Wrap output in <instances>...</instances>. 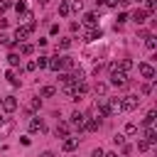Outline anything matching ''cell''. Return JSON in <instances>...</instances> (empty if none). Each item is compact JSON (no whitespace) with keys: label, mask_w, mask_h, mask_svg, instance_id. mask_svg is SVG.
<instances>
[{"label":"cell","mask_w":157,"mask_h":157,"mask_svg":"<svg viewBox=\"0 0 157 157\" xmlns=\"http://www.w3.org/2000/svg\"><path fill=\"white\" fill-rule=\"evenodd\" d=\"M145 10L152 15V12H155V0H145Z\"/></svg>","instance_id":"8d00e7d4"},{"label":"cell","mask_w":157,"mask_h":157,"mask_svg":"<svg viewBox=\"0 0 157 157\" xmlns=\"http://www.w3.org/2000/svg\"><path fill=\"white\" fill-rule=\"evenodd\" d=\"M105 110H108V115L120 113V98H105Z\"/></svg>","instance_id":"8992f818"},{"label":"cell","mask_w":157,"mask_h":157,"mask_svg":"<svg viewBox=\"0 0 157 157\" xmlns=\"http://www.w3.org/2000/svg\"><path fill=\"white\" fill-rule=\"evenodd\" d=\"M32 52H34V47H32L29 42H22V44H20V54H25V56H29Z\"/></svg>","instance_id":"44dd1931"},{"label":"cell","mask_w":157,"mask_h":157,"mask_svg":"<svg viewBox=\"0 0 157 157\" xmlns=\"http://www.w3.org/2000/svg\"><path fill=\"white\" fill-rule=\"evenodd\" d=\"M69 47H71V39H61L59 42V49H69Z\"/></svg>","instance_id":"f35d334b"},{"label":"cell","mask_w":157,"mask_h":157,"mask_svg":"<svg viewBox=\"0 0 157 157\" xmlns=\"http://www.w3.org/2000/svg\"><path fill=\"white\" fill-rule=\"evenodd\" d=\"M125 20H128V15H125V12H120V15H118V25H123Z\"/></svg>","instance_id":"7bdbcfd3"},{"label":"cell","mask_w":157,"mask_h":157,"mask_svg":"<svg viewBox=\"0 0 157 157\" xmlns=\"http://www.w3.org/2000/svg\"><path fill=\"white\" fill-rule=\"evenodd\" d=\"M47 66H49V69H52V71H59V69H61V56H59V54H56V56H52V59H49V64H47Z\"/></svg>","instance_id":"e0dca14e"},{"label":"cell","mask_w":157,"mask_h":157,"mask_svg":"<svg viewBox=\"0 0 157 157\" xmlns=\"http://www.w3.org/2000/svg\"><path fill=\"white\" fill-rule=\"evenodd\" d=\"M54 93H56V88H54V86H42V91H39V96H42V98H52Z\"/></svg>","instance_id":"ffe728a7"},{"label":"cell","mask_w":157,"mask_h":157,"mask_svg":"<svg viewBox=\"0 0 157 157\" xmlns=\"http://www.w3.org/2000/svg\"><path fill=\"white\" fill-rule=\"evenodd\" d=\"M137 71H140V76H142V78H155V66H152V64H147V61H142V64L137 66Z\"/></svg>","instance_id":"5b68a950"},{"label":"cell","mask_w":157,"mask_h":157,"mask_svg":"<svg viewBox=\"0 0 157 157\" xmlns=\"http://www.w3.org/2000/svg\"><path fill=\"white\" fill-rule=\"evenodd\" d=\"M147 10H142V7H137V10H132V22H137V25H142V22H147Z\"/></svg>","instance_id":"30bf717a"},{"label":"cell","mask_w":157,"mask_h":157,"mask_svg":"<svg viewBox=\"0 0 157 157\" xmlns=\"http://www.w3.org/2000/svg\"><path fill=\"white\" fill-rule=\"evenodd\" d=\"M93 91H96V96H105V93H108V83H103V81H98V83L93 86Z\"/></svg>","instance_id":"d6986e66"},{"label":"cell","mask_w":157,"mask_h":157,"mask_svg":"<svg viewBox=\"0 0 157 157\" xmlns=\"http://www.w3.org/2000/svg\"><path fill=\"white\" fill-rule=\"evenodd\" d=\"M34 27H37V22H27V25L17 27V29H15V39H17V42H25V39L34 32Z\"/></svg>","instance_id":"7a4b0ae2"},{"label":"cell","mask_w":157,"mask_h":157,"mask_svg":"<svg viewBox=\"0 0 157 157\" xmlns=\"http://www.w3.org/2000/svg\"><path fill=\"white\" fill-rule=\"evenodd\" d=\"M10 10V0H0V15H5Z\"/></svg>","instance_id":"e575fe53"},{"label":"cell","mask_w":157,"mask_h":157,"mask_svg":"<svg viewBox=\"0 0 157 157\" xmlns=\"http://www.w3.org/2000/svg\"><path fill=\"white\" fill-rule=\"evenodd\" d=\"M71 81H74V83H76V81H86V71H83V69H74Z\"/></svg>","instance_id":"ac0fdd59"},{"label":"cell","mask_w":157,"mask_h":157,"mask_svg":"<svg viewBox=\"0 0 157 157\" xmlns=\"http://www.w3.org/2000/svg\"><path fill=\"white\" fill-rule=\"evenodd\" d=\"M113 142L120 147V145H125V137H123V135H115V137H113Z\"/></svg>","instance_id":"ab89813d"},{"label":"cell","mask_w":157,"mask_h":157,"mask_svg":"<svg viewBox=\"0 0 157 157\" xmlns=\"http://www.w3.org/2000/svg\"><path fill=\"white\" fill-rule=\"evenodd\" d=\"M76 147H78V137H64V142H61L64 152H74Z\"/></svg>","instance_id":"9c48e42d"},{"label":"cell","mask_w":157,"mask_h":157,"mask_svg":"<svg viewBox=\"0 0 157 157\" xmlns=\"http://www.w3.org/2000/svg\"><path fill=\"white\" fill-rule=\"evenodd\" d=\"M137 150H140V152H147V150H150V142H147L145 137H142V140H137Z\"/></svg>","instance_id":"f1b7e54d"},{"label":"cell","mask_w":157,"mask_h":157,"mask_svg":"<svg viewBox=\"0 0 157 157\" xmlns=\"http://www.w3.org/2000/svg\"><path fill=\"white\" fill-rule=\"evenodd\" d=\"M7 61H10V66H12V69H15V66H20V54H17V52H10V54H7Z\"/></svg>","instance_id":"7402d4cb"},{"label":"cell","mask_w":157,"mask_h":157,"mask_svg":"<svg viewBox=\"0 0 157 157\" xmlns=\"http://www.w3.org/2000/svg\"><path fill=\"white\" fill-rule=\"evenodd\" d=\"M54 132H56V137H69V123H59Z\"/></svg>","instance_id":"2e32d148"},{"label":"cell","mask_w":157,"mask_h":157,"mask_svg":"<svg viewBox=\"0 0 157 157\" xmlns=\"http://www.w3.org/2000/svg\"><path fill=\"white\" fill-rule=\"evenodd\" d=\"M39 105H42V101H39V98H32V101H29V105H27V108H29V110H32V113H34V110H37V108H39Z\"/></svg>","instance_id":"d6a6232c"},{"label":"cell","mask_w":157,"mask_h":157,"mask_svg":"<svg viewBox=\"0 0 157 157\" xmlns=\"http://www.w3.org/2000/svg\"><path fill=\"white\" fill-rule=\"evenodd\" d=\"M83 25L93 29V27L98 25V17H96V12H86V15H83Z\"/></svg>","instance_id":"7c38bea8"},{"label":"cell","mask_w":157,"mask_h":157,"mask_svg":"<svg viewBox=\"0 0 157 157\" xmlns=\"http://www.w3.org/2000/svg\"><path fill=\"white\" fill-rule=\"evenodd\" d=\"M44 130H47V125H44V120L34 115V118L29 120V132H44Z\"/></svg>","instance_id":"ba28073f"},{"label":"cell","mask_w":157,"mask_h":157,"mask_svg":"<svg viewBox=\"0 0 157 157\" xmlns=\"http://www.w3.org/2000/svg\"><path fill=\"white\" fill-rule=\"evenodd\" d=\"M69 7H71L74 12H81V10H83V2H81V0H74V2L69 5Z\"/></svg>","instance_id":"f546056e"},{"label":"cell","mask_w":157,"mask_h":157,"mask_svg":"<svg viewBox=\"0 0 157 157\" xmlns=\"http://www.w3.org/2000/svg\"><path fill=\"white\" fill-rule=\"evenodd\" d=\"M83 123H86V113L74 110V113H71V125H74V128H78V130H83Z\"/></svg>","instance_id":"52a82bcc"},{"label":"cell","mask_w":157,"mask_h":157,"mask_svg":"<svg viewBox=\"0 0 157 157\" xmlns=\"http://www.w3.org/2000/svg\"><path fill=\"white\" fill-rule=\"evenodd\" d=\"M145 47H147L150 52H152V49L157 47V42H155V37H152V34H147V37H145Z\"/></svg>","instance_id":"484cf974"},{"label":"cell","mask_w":157,"mask_h":157,"mask_svg":"<svg viewBox=\"0 0 157 157\" xmlns=\"http://www.w3.org/2000/svg\"><path fill=\"white\" fill-rule=\"evenodd\" d=\"M42 157H54V152H49V150H47V152H42Z\"/></svg>","instance_id":"bcb514c9"},{"label":"cell","mask_w":157,"mask_h":157,"mask_svg":"<svg viewBox=\"0 0 157 157\" xmlns=\"http://www.w3.org/2000/svg\"><path fill=\"white\" fill-rule=\"evenodd\" d=\"M145 140L150 142V147H152V145H157V130H155L152 125L147 128V132H145Z\"/></svg>","instance_id":"5bb4252c"},{"label":"cell","mask_w":157,"mask_h":157,"mask_svg":"<svg viewBox=\"0 0 157 157\" xmlns=\"http://www.w3.org/2000/svg\"><path fill=\"white\" fill-rule=\"evenodd\" d=\"M59 15H61V17H69V15H71V7H69V2H66V0L59 5Z\"/></svg>","instance_id":"603a6c76"},{"label":"cell","mask_w":157,"mask_h":157,"mask_svg":"<svg viewBox=\"0 0 157 157\" xmlns=\"http://www.w3.org/2000/svg\"><path fill=\"white\" fill-rule=\"evenodd\" d=\"M15 10H17V12H25V2H22V0H20V2H15Z\"/></svg>","instance_id":"60d3db41"},{"label":"cell","mask_w":157,"mask_h":157,"mask_svg":"<svg viewBox=\"0 0 157 157\" xmlns=\"http://www.w3.org/2000/svg\"><path fill=\"white\" fill-rule=\"evenodd\" d=\"M0 110H2V113H15V110H17V98H15V96H5V98L0 101Z\"/></svg>","instance_id":"3957f363"},{"label":"cell","mask_w":157,"mask_h":157,"mask_svg":"<svg viewBox=\"0 0 157 157\" xmlns=\"http://www.w3.org/2000/svg\"><path fill=\"white\" fill-rule=\"evenodd\" d=\"M110 83H113V86H118V88L128 86V74H125V71H120V69H118V64H110Z\"/></svg>","instance_id":"6da1fadb"},{"label":"cell","mask_w":157,"mask_h":157,"mask_svg":"<svg viewBox=\"0 0 157 157\" xmlns=\"http://www.w3.org/2000/svg\"><path fill=\"white\" fill-rule=\"evenodd\" d=\"M103 157H118V152H103Z\"/></svg>","instance_id":"f6af8a7d"},{"label":"cell","mask_w":157,"mask_h":157,"mask_svg":"<svg viewBox=\"0 0 157 157\" xmlns=\"http://www.w3.org/2000/svg\"><path fill=\"white\" fill-rule=\"evenodd\" d=\"M118 69H120V71H125V74H128V71H130V69H132V59H123V61H120V64H118Z\"/></svg>","instance_id":"cb8c5ba5"},{"label":"cell","mask_w":157,"mask_h":157,"mask_svg":"<svg viewBox=\"0 0 157 157\" xmlns=\"http://www.w3.org/2000/svg\"><path fill=\"white\" fill-rule=\"evenodd\" d=\"M91 157H103V150H101V147H96V150L91 152Z\"/></svg>","instance_id":"b9f144b4"},{"label":"cell","mask_w":157,"mask_h":157,"mask_svg":"<svg viewBox=\"0 0 157 157\" xmlns=\"http://www.w3.org/2000/svg\"><path fill=\"white\" fill-rule=\"evenodd\" d=\"M5 78H7V81H10L12 86H15V88L20 86V78H17V71H15V69H7V74H5Z\"/></svg>","instance_id":"9a60e30c"},{"label":"cell","mask_w":157,"mask_h":157,"mask_svg":"<svg viewBox=\"0 0 157 157\" xmlns=\"http://www.w3.org/2000/svg\"><path fill=\"white\" fill-rule=\"evenodd\" d=\"M152 86H155V81H152V83H145V86L140 88V93H142V96H147V93L152 91Z\"/></svg>","instance_id":"d590c367"},{"label":"cell","mask_w":157,"mask_h":157,"mask_svg":"<svg viewBox=\"0 0 157 157\" xmlns=\"http://www.w3.org/2000/svg\"><path fill=\"white\" fill-rule=\"evenodd\" d=\"M20 22H25V25H27V22H34V15L25 10V12H22V20H20Z\"/></svg>","instance_id":"4dcf8cb0"},{"label":"cell","mask_w":157,"mask_h":157,"mask_svg":"<svg viewBox=\"0 0 157 157\" xmlns=\"http://www.w3.org/2000/svg\"><path fill=\"white\" fill-rule=\"evenodd\" d=\"M103 5H108V7H118L120 5V0H101Z\"/></svg>","instance_id":"74e56055"},{"label":"cell","mask_w":157,"mask_h":157,"mask_svg":"<svg viewBox=\"0 0 157 157\" xmlns=\"http://www.w3.org/2000/svg\"><path fill=\"white\" fill-rule=\"evenodd\" d=\"M96 39H101V29H96V27L83 34V42H96Z\"/></svg>","instance_id":"4fadbf2b"},{"label":"cell","mask_w":157,"mask_h":157,"mask_svg":"<svg viewBox=\"0 0 157 157\" xmlns=\"http://www.w3.org/2000/svg\"><path fill=\"white\" fill-rule=\"evenodd\" d=\"M56 81H59V83H61V86H66V83H74V81H71V76H69V74H59V76H56Z\"/></svg>","instance_id":"4316f807"},{"label":"cell","mask_w":157,"mask_h":157,"mask_svg":"<svg viewBox=\"0 0 157 157\" xmlns=\"http://www.w3.org/2000/svg\"><path fill=\"white\" fill-rule=\"evenodd\" d=\"M25 69H27V71H34V69H37V64H34V61H27V66H25Z\"/></svg>","instance_id":"ee69618b"},{"label":"cell","mask_w":157,"mask_h":157,"mask_svg":"<svg viewBox=\"0 0 157 157\" xmlns=\"http://www.w3.org/2000/svg\"><path fill=\"white\" fill-rule=\"evenodd\" d=\"M37 2H39V5H49L52 0H37Z\"/></svg>","instance_id":"7dc6e473"},{"label":"cell","mask_w":157,"mask_h":157,"mask_svg":"<svg viewBox=\"0 0 157 157\" xmlns=\"http://www.w3.org/2000/svg\"><path fill=\"white\" fill-rule=\"evenodd\" d=\"M152 123H155V110H147V115L142 118V125H145V128H150Z\"/></svg>","instance_id":"d4e9b609"},{"label":"cell","mask_w":157,"mask_h":157,"mask_svg":"<svg viewBox=\"0 0 157 157\" xmlns=\"http://www.w3.org/2000/svg\"><path fill=\"white\" fill-rule=\"evenodd\" d=\"M135 132H137V125L135 123H128L125 125V135H135Z\"/></svg>","instance_id":"836d02e7"},{"label":"cell","mask_w":157,"mask_h":157,"mask_svg":"<svg viewBox=\"0 0 157 157\" xmlns=\"http://www.w3.org/2000/svg\"><path fill=\"white\" fill-rule=\"evenodd\" d=\"M137 103H140L137 96H125V98H120V110H135Z\"/></svg>","instance_id":"277c9868"},{"label":"cell","mask_w":157,"mask_h":157,"mask_svg":"<svg viewBox=\"0 0 157 157\" xmlns=\"http://www.w3.org/2000/svg\"><path fill=\"white\" fill-rule=\"evenodd\" d=\"M10 130H12V120H10V118H2V120H0V137L10 135Z\"/></svg>","instance_id":"8fae6325"},{"label":"cell","mask_w":157,"mask_h":157,"mask_svg":"<svg viewBox=\"0 0 157 157\" xmlns=\"http://www.w3.org/2000/svg\"><path fill=\"white\" fill-rule=\"evenodd\" d=\"M34 64H37L39 69H47V64H49V56H39V59H37Z\"/></svg>","instance_id":"1f68e13d"},{"label":"cell","mask_w":157,"mask_h":157,"mask_svg":"<svg viewBox=\"0 0 157 157\" xmlns=\"http://www.w3.org/2000/svg\"><path fill=\"white\" fill-rule=\"evenodd\" d=\"M0 44H5V47H12V37H10V34H5V32H0Z\"/></svg>","instance_id":"83f0119b"}]
</instances>
